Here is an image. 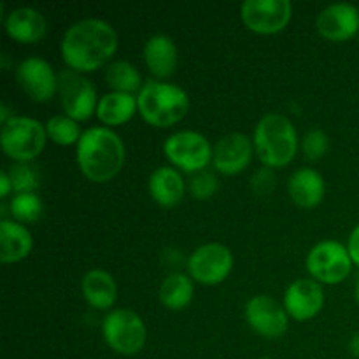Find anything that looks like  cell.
Segmentation results:
<instances>
[{"label":"cell","instance_id":"cell-1","mask_svg":"<svg viewBox=\"0 0 359 359\" xmlns=\"http://www.w3.org/2000/svg\"><path fill=\"white\" fill-rule=\"evenodd\" d=\"M118 34L109 21L84 18L70 25L60 42V53L70 70L95 72L118 51Z\"/></svg>","mask_w":359,"mask_h":359},{"label":"cell","instance_id":"cell-2","mask_svg":"<svg viewBox=\"0 0 359 359\" xmlns=\"http://www.w3.org/2000/svg\"><path fill=\"white\" fill-rule=\"evenodd\" d=\"M76 160L81 174L91 182H109L121 172L126 149L121 137L107 126H90L76 146Z\"/></svg>","mask_w":359,"mask_h":359},{"label":"cell","instance_id":"cell-3","mask_svg":"<svg viewBox=\"0 0 359 359\" xmlns=\"http://www.w3.org/2000/svg\"><path fill=\"white\" fill-rule=\"evenodd\" d=\"M252 144L263 167L276 170L287 167L294 160L300 139L290 118L279 112H269L256 123Z\"/></svg>","mask_w":359,"mask_h":359},{"label":"cell","instance_id":"cell-4","mask_svg":"<svg viewBox=\"0 0 359 359\" xmlns=\"http://www.w3.org/2000/svg\"><path fill=\"white\" fill-rule=\"evenodd\" d=\"M139 114L154 128H168L184 119L189 111V97L181 86L168 81L151 79L137 93Z\"/></svg>","mask_w":359,"mask_h":359},{"label":"cell","instance_id":"cell-5","mask_svg":"<svg viewBox=\"0 0 359 359\" xmlns=\"http://www.w3.org/2000/svg\"><path fill=\"white\" fill-rule=\"evenodd\" d=\"M48 144L46 126L28 116H14L2 125L0 146L14 163H30L44 151Z\"/></svg>","mask_w":359,"mask_h":359},{"label":"cell","instance_id":"cell-6","mask_svg":"<svg viewBox=\"0 0 359 359\" xmlns=\"http://www.w3.org/2000/svg\"><path fill=\"white\" fill-rule=\"evenodd\" d=\"M102 337L112 353L128 358L144 349L147 328L144 319L132 309H112L102 321Z\"/></svg>","mask_w":359,"mask_h":359},{"label":"cell","instance_id":"cell-7","mask_svg":"<svg viewBox=\"0 0 359 359\" xmlns=\"http://www.w3.org/2000/svg\"><path fill=\"white\" fill-rule=\"evenodd\" d=\"M163 154L179 172L195 175L212 163L214 146H210L209 139L200 132L181 130L165 139Z\"/></svg>","mask_w":359,"mask_h":359},{"label":"cell","instance_id":"cell-8","mask_svg":"<svg viewBox=\"0 0 359 359\" xmlns=\"http://www.w3.org/2000/svg\"><path fill=\"white\" fill-rule=\"evenodd\" d=\"M305 266L311 279L318 280L319 284H335L344 283L351 276L354 263L351 259L349 249L339 241H321L309 251L305 258Z\"/></svg>","mask_w":359,"mask_h":359},{"label":"cell","instance_id":"cell-9","mask_svg":"<svg viewBox=\"0 0 359 359\" xmlns=\"http://www.w3.org/2000/svg\"><path fill=\"white\" fill-rule=\"evenodd\" d=\"M233 252L219 242H209L189 255L188 276L202 286H217L224 283L233 270Z\"/></svg>","mask_w":359,"mask_h":359},{"label":"cell","instance_id":"cell-10","mask_svg":"<svg viewBox=\"0 0 359 359\" xmlns=\"http://www.w3.org/2000/svg\"><path fill=\"white\" fill-rule=\"evenodd\" d=\"M60 100L65 116L79 121H86L91 116L97 114L98 100L97 88L88 77L74 70H63L60 74L58 86Z\"/></svg>","mask_w":359,"mask_h":359},{"label":"cell","instance_id":"cell-11","mask_svg":"<svg viewBox=\"0 0 359 359\" xmlns=\"http://www.w3.org/2000/svg\"><path fill=\"white\" fill-rule=\"evenodd\" d=\"M241 18L245 28L255 34H279L293 18V4L290 0H245L241 6Z\"/></svg>","mask_w":359,"mask_h":359},{"label":"cell","instance_id":"cell-12","mask_svg":"<svg viewBox=\"0 0 359 359\" xmlns=\"http://www.w3.org/2000/svg\"><path fill=\"white\" fill-rule=\"evenodd\" d=\"M244 318L249 328L266 340L280 339L290 328V316L284 305L269 294H256L249 298L244 307Z\"/></svg>","mask_w":359,"mask_h":359},{"label":"cell","instance_id":"cell-13","mask_svg":"<svg viewBox=\"0 0 359 359\" xmlns=\"http://www.w3.org/2000/svg\"><path fill=\"white\" fill-rule=\"evenodd\" d=\"M16 81L23 93L37 104H46L56 95L60 74L42 56H27L16 67Z\"/></svg>","mask_w":359,"mask_h":359},{"label":"cell","instance_id":"cell-14","mask_svg":"<svg viewBox=\"0 0 359 359\" xmlns=\"http://www.w3.org/2000/svg\"><path fill=\"white\" fill-rule=\"evenodd\" d=\"M252 154L256 153L251 137L241 132L228 133L214 146L212 167L223 175H238L249 168Z\"/></svg>","mask_w":359,"mask_h":359},{"label":"cell","instance_id":"cell-15","mask_svg":"<svg viewBox=\"0 0 359 359\" xmlns=\"http://www.w3.org/2000/svg\"><path fill=\"white\" fill-rule=\"evenodd\" d=\"M325 290L314 279H298L287 286L283 305L290 319L298 323L311 321L325 309Z\"/></svg>","mask_w":359,"mask_h":359},{"label":"cell","instance_id":"cell-16","mask_svg":"<svg viewBox=\"0 0 359 359\" xmlns=\"http://www.w3.org/2000/svg\"><path fill=\"white\" fill-rule=\"evenodd\" d=\"M316 30L326 41H349L359 34V9L349 2L332 4L319 13Z\"/></svg>","mask_w":359,"mask_h":359},{"label":"cell","instance_id":"cell-17","mask_svg":"<svg viewBox=\"0 0 359 359\" xmlns=\"http://www.w3.org/2000/svg\"><path fill=\"white\" fill-rule=\"evenodd\" d=\"M7 37L20 44H37L48 34V21L34 7H16L4 20Z\"/></svg>","mask_w":359,"mask_h":359},{"label":"cell","instance_id":"cell-18","mask_svg":"<svg viewBox=\"0 0 359 359\" xmlns=\"http://www.w3.org/2000/svg\"><path fill=\"white\" fill-rule=\"evenodd\" d=\"M186 188L188 186L182 179V174L172 165H161V167L154 168L147 179L149 196L153 198V202L165 209L177 207L184 198Z\"/></svg>","mask_w":359,"mask_h":359},{"label":"cell","instance_id":"cell-19","mask_svg":"<svg viewBox=\"0 0 359 359\" xmlns=\"http://www.w3.org/2000/svg\"><path fill=\"white\" fill-rule=\"evenodd\" d=\"M287 195L300 209H316L325 200V177L316 168H298L287 179Z\"/></svg>","mask_w":359,"mask_h":359},{"label":"cell","instance_id":"cell-20","mask_svg":"<svg viewBox=\"0 0 359 359\" xmlns=\"http://www.w3.org/2000/svg\"><path fill=\"white\" fill-rule=\"evenodd\" d=\"M142 56L149 74L156 77L158 81H165L177 69V46L165 34L151 35L144 44Z\"/></svg>","mask_w":359,"mask_h":359},{"label":"cell","instance_id":"cell-21","mask_svg":"<svg viewBox=\"0 0 359 359\" xmlns=\"http://www.w3.org/2000/svg\"><path fill=\"white\" fill-rule=\"evenodd\" d=\"M81 294L91 309L111 312L118 298V286L107 270L93 269L81 279Z\"/></svg>","mask_w":359,"mask_h":359},{"label":"cell","instance_id":"cell-22","mask_svg":"<svg viewBox=\"0 0 359 359\" xmlns=\"http://www.w3.org/2000/svg\"><path fill=\"white\" fill-rule=\"evenodd\" d=\"M34 249V237L25 224L14 219L0 221V259L4 265L23 262Z\"/></svg>","mask_w":359,"mask_h":359},{"label":"cell","instance_id":"cell-23","mask_svg":"<svg viewBox=\"0 0 359 359\" xmlns=\"http://www.w3.org/2000/svg\"><path fill=\"white\" fill-rule=\"evenodd\" d=\"M139 112L137 95L121 93V91H109L98 100L97 118L104 126H121L128 123Z\"/></svg>","mask_w":359,"mask_h":359},{"label":"cell","instance_id":"cell-24","mask_svg":"<svg viewBox=\"0 0 359 359\" xmlns=\"http://www.w3.org/2000/svg\"><path fill=\"white\" fill-rule=\"evenodd\" d=\"M195 297V280L182 272L168 273L160 284L158 298L161 305L172 312L184 311Z\"/></svg>","mask_w":359,"mask_h":359},{"label":"cell","instance_id":"cell-25","mask_svg":"<svg viewBox=\"0 0 359 359\" xmlns=\"http://www.w3.org/2000/svg\"><path fill=\"white\" fill-rule=\"evenodd\" d=\"M105 83L109 84L111 91L132 95L139 93L144 86L139 69L126 60H114L109 63L105 69Z\"/></svg>","mask_w":359,"mask_h":359},{"label":"cell","instance_id":"cell-26","mask_svg":"<svg viewBox=\"0 0 359 359\" xmlns=\"http://www.w3.org/2000/svg\"><path fill=\"white\" fill-rule=\"evenodd\" d=\"M46 133H48V140H51L56 146H74L79 142L81 135H83V130H81L79 123L76 119L69 118L65 114H56L53 118H49L44 123Z\"/></svg>","mask_w":359,"mask_h":359},{"label":"cell","instance_id":"cell-27","mask_svg":"<svg viewBox=\"0 0 359 359\" xmlns=\"http://www.w3.org/2000/svg\"><path fill=\"white\" fill-rule=\"evenodd\" d=\"M42 200L37 193H16L9 202V212L14 221L21 224L34 223L42 216Z\"/></svg>","mask_w":359,"mask_h":359},{"label":"cell","instance_id":"cell-28","mask_svg":"<svg viewBox=\"0 0 359 359\" xmlns=\"http://www.w3.org/2000/svg\"><path fill=\"white\" fill-rule=\"evenodd\" d=\"M13 191L16 193H35L39 188V174L30 163H13L7 168Z\"/></svg>","mask_w":359,"mask_h":359},{"label":"cell","instance_id":"cell-29","mask_svg":"<svg viewBox=\"0 0 359 359\" xmlns=\"http://www.w3.org/2000/svg\"><path fill=\"white\" fill-rule=\"evenodd\" d=\"M300 149L309 161H318L326 156L330 149V139L323 130L314 128L304 133L300 139Z\"/></svg>","mask_w":359,"mask_h":359},{"label":"cell","instance_id":"cell-30","mask_svg":"<svg viewBox=\"0 0 359 359\" xmlns=\"http://www.w3.org/2000/svg\"><path fill=\"white\" fill-rule=\"evenodd\" d=\"M219 189V179L214 172H198L188 181V191L195 200H209Z\"/></svg>","mask_w":359,"mask_h":359},{"label":"cell","instance_id":"cell-31","mask_svg":"<svg viewBox=\"0 0 359 359\" xmlns=\"http://www.w3.org/2000/svg\"><path fill=\"white\" fill-rule=\"evenodd\" d=\"M277 177L276 172L269 167H262L252 174L251 177V189L258 196H269L276 189Z\"/></svg>","mask_w":359,"mask_h":359},{"label":"cell","instance_id":"cell-32","mask_svg":"<svg viewBox=\"0 0 359 359\" xmlns=\"http://www.w3.org/2000/svg\"><path fill=\"white\" fill-rule=\"evenodd\" d=\"M347 249H349L351 259H353L354 266L359 269V223L353 228V231L349 233V238H347Z\"/></svg>","mask_w":359,"mask_h":359},{"label":"cell","instance_id":"cell-33","mask_svg":"<svg viewBox=\"0 0 359 359\" xmlns=\"http://www.w3.org/2000/svg\"><path fill=\"white\" fill-rule=\"evenodd\" d=\"M11 191H13V182H11L7 170H2V174H0V195H2V198H7Z\"/></svg>","mask_w":359,"mask_h":359},{"label":"cell","instance_id":"cell-34","mask_svg":"<svg viewBox=\"0 0 359 359\" xmlns=\"http://www.w3.org/2000/svg\"><path fill=\"white\" fill-rule=\"evenodd\" d=\"M349 353L353 354L354 358L359 359V332L354 333L349 340Z\"/></svg>","mask_w":359,"mask_h":359},{"label":"cell","instance_id":"cell-35","mask_svg":"<svg viewBox=\"0 0 359 359\" xmlns=\"http://www.w3.org/2000/svg\"><path fill=\"white\" fill-rule=\"evenodd\" d=\"M13 118H14V114H11V109L7 107V104L4 102V104L0 105V121H2V125H6V123Z\"/></svg>","mask_w":359,"mask_h":359},{"label":"cell","instance_id":"cell-36","mask_svg":"<svg viewBox=\"0 0 359 359\" xmlns=\"http://www.w3.org/2000/svg\"><path fill=\"white\" fill-rule=\"evenodd\" d=\"M354 298H356V304L359 305V277H358L356 287H354Z\"/></svg>","mask_w":359,"mask_h":359},{"label":"cell","instance_id":"cell-37","mask_svg":"<svg viewBox=\"0 0 359 359\" xmlns=\"http://www.w3.org/2000/svg\"><path fill=\"white\" fill-rule=\"evenodd\" d=\"M259 359H270V358H259Z\"/></svg>","mask_w":359,"mask_h":359}]
</instances>
